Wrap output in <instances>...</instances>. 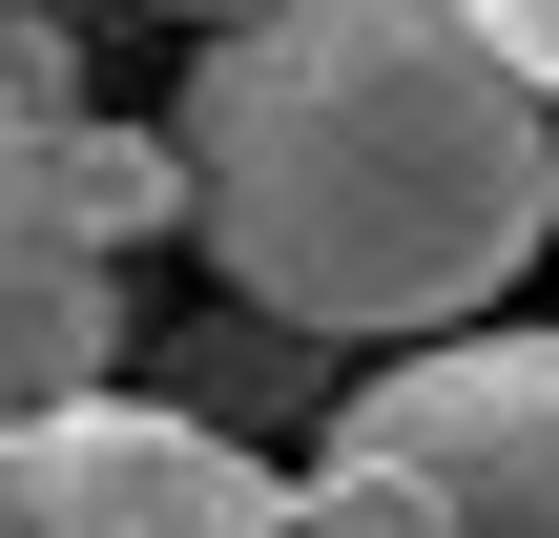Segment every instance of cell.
Segmentation results:
<instances>
[{
  "instance_id": "cell-1",
  "label": "cell",
  "mask_w": 559,
  "mask_h": 538,
  "mask_svg": "<svg viewBox=\"0 0 559 538\" xmlns=\"http://www.w3.org/2000/svg\"><path fill=\"white\" fill-rule=\"evenodd\" d=\"M166 145L207 187V270L249 332L456 352L559 228V104L519 83L498 0H270L207 21L166 83Z\"/></svg>"
},
{
  "instance_id": "cell-2",
  "label": "cell",
  "mask_w": 559,
  "mask_h": 538,
  "mask_svg": "<svg viewBox=\"0 0 559 538\" xmlns=\"http://www.w3.org/2000/svg\"><path fill=\"white\" fill-rule=\"evenodd\" d=\"M311 538H559V332H456L332 394Z\"/></svg>"
},
{
  "instance_id": "cell-3",
  "label": "cell",
  "mask_w": 559,
  "mask_h": 538,
  "mask_svg": "<svg viewBox=\"0 0 559 538\" xmlns=\"http://www.w3.org/2000/svg\"><path fill=\"white\" fill-rule=\"evenodd\" d=\"M0 538H311V477H270L187 394H104L0 435Z\"/></svg>"
},
{
  "instance_id": "cell-4",
  "label": "cell",
  "mask_w": 559,
  "mask_h": 538,
  "mask_svg": "<svg viewBox=\"0 0 559 538\" xmlns=\"http://www.w3.org/2000/svg\"><path fill=\"white\" fill-rule=\"evenodd\" d=\"M166 228H207V187H187L166 124L21 104V145H0V249H83V270H124V249H166Z\"/></svg>"
},
{
  "instance_id": "cell-5",
  "label": "cell",
  "mask_w": 559,
  "mask_h": 538,
  "mask_svg": "<svg viewBox=\"0 0 559 538\" xmlns=\"http://www.w3.org/2000/svg\"><path fill=\"white\" fill-rule=\"evenodd\" d=\"M0 435H41V415H104L124 394V270H83V249H0Z\"/></svg>"
},
{
  "instance_id": "cell-6",
  "label": "cell",
  "mask_w": 559,
  "mask_h": 538,
  "mask_svg": "<svg viewBox=\"0 0 559 538\" xmlns=\"http://www.w3.org/2000/svg\"><path fill=\"white\" fill-rule=\"evenodd\" d=\"M498 41H519V83L559 104V0H498Z\"/></svg>"
}]
</instances>
